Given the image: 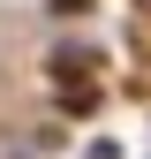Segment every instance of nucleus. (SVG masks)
Segmentation results:
<instances>
[{"instance_id": "obj_1", "label": "nucleus", "mask_w": 151, "mask_h": 159, "mask_svg": "<svg viewBox=\"0 0 151 159\" xmlns=\"http://www.w3.org/2000/svg\"><path fill=\"white\" fill-rule=\"evenodd\" d=\"M91 68H98V53H83V46H61V53H53V84H68V91L83 84Z\"/></svg>"}]
</instances>
